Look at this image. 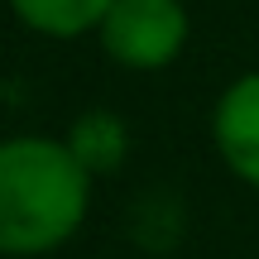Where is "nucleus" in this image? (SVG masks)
Returning a JSON list of instances; mask_svg holds the SVG:
<instances>
[{"instance_id":"39448f33","label":"nucleus","mask_w":259,"mask_h":259,"mask_svg":"<svg viewBox=\"0 0 259 259\" xmlns=\"http://www.w3.org/2000/svg\"><path fill=\"white\" fill-rule=\"evenodd\" d=\"M67 149H72L77 158H82L87 173H101V168H115L125 154V125L115 120V115L96 111V115H82L77 120V130L67 135Z\"/></svg>"},{"instance_id":"7ed1b4c3","label":"nucleus","mask_w":259,"mask_h":259,"mask_svg":"<svg viewBox=\"0 0 259 259\" xmlns=\"http://www.w3.org/2000/svg\"><path fill=\"white\" fill-rule=\"evenodd\" d=\"M211 135L235 178L259 187V72L240 77L221 92L211 115Z\"/></svg>"},{"instance_id":"f03ea898","label":"nucleus","mask_w":259,"mask_h":259,"mask_svg":"<svg viewBox=\"0 0 259 259\" xmlns=\"http://www.w3.org/2000/svg\"><path fill=\"white\" fill-rule=\"evenodd\" d=\"M96 34L120 67L158 72L187 44V10L183 0H115Z\"/></svg>"},{"instance_id":"20e7f679","label":"nucleus","mask_w":259,"mask_h":259,"mask_svg":"<svg viewBox=\"0 0 259 259\" xmlns=\"http://www.w3.org/2000/svg\"><path fill=\"white\" fill-rule=\"evenodd\" d=\"M111 5L115 0H10L15 19L24 29H34V34H44V38L92 34V29H101V19H106Z\"/></svg>"},{"instance_id":"f257e3e1","label":"nucleus","mask_w":259,"mask_h":259,"mask_svg":"<svg viewBox=\"0 0 259 259\" xmlns=\"http://www.w3.org/2000/svg\"><path fill=\"white\" fill-rule=\"evenodd\" d=\"M92 206V173L67 139H0V254L34 259L77 235Z\"/></svg>"}]
</instances>
